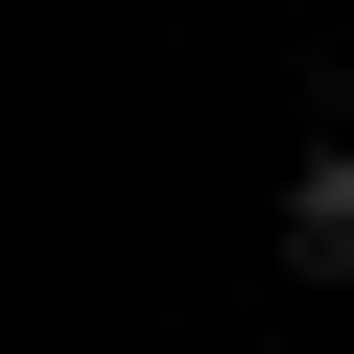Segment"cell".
Returning a JSON list of instances; mask_svg holds the SVG:
<instances>
[{
	"instance_id": "cell-1",
	"label": "cell",
	"mask_w": 354,
	"mask_h": 354,
	"mask_svg": "<svg viewBox=\"0 0 354 354\" xmlns=\"http://www.w3.org/2000/svg\"><path fill=\"white\" fill-rule=\"evenodd\" d=\"M283 260H307V283H354V142H307V165H283Z\"/></svg>"
}]
</instances>
